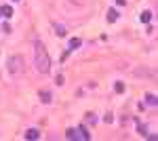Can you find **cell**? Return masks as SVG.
<instances>
[{"instance_id": "30bf717a", "label": "cell", "mask_w": 158, "mask_h": 141, "mask_svg": "<svg viewBox=\"0 0 158 141\" xmlns=\"http://www.w3.org/2000/svg\"><path fill=\"white\" fill-rule=\"evenodd\" d=\"M116 19H118V13H116V11H108V21L112 23V21H116Z\"/></svg>"}, {"instance_id": "ac0fdd59", "label": "cell", "mask_w": 158, "mask_h": 141, "mask_svg": "<svg viewBox=\"0 0 158 141\" xmlns=\"http://www.w3.org/2000/svg\"><path fill=\"white\" fill-rule=\"evenodd\" d=\"M13 2H17V0H13Z\"/></svg>"}, {"instance_id": "277c9868", "label": "cell", "mask_w": 158, "mask_h": 141, "mask_svg": "<svg viewBox=\"0 0 158 141\" xmlns=\"http://www.w3.org/2000/svg\"><path fill=\"white\" fill-rule=\"evenodd\" d=\"M25 139H40V131L38 129H28V133H25Z\"/></svg>"}, {"instance_id": "8fae6325", "label": "cell", "mask_w": 158, "mask_h": 141, "mask_svg": "<svg viewBox=\"0 0 158 141\" xmlns=\"http://www.w3.org/2000/svg\"><path fill=\"white\" fill-rule=\"evenodd\" d=\"M137 129H139V135H141V137H148V129H146L141 122H137Z\"/></svg>"}, {"instance_id": "8992f818", "label": "cell", "mask_w": 158, "mask_h": 141, "mask_svg": "<svg viewBox=\"0 0 158 141\" xmlns=\"http://www.w3.org/2000/svg\"><path fill=\"white\" fill-rule=\"evenodd\" d=\"M80 44H82V40H80V38H72V40H70V47H68V51H76Z\"/></svg>"}, {"instance_id": "5bb4252c", "label": "cell", "mask_w": 158, "mask_h": 141, "mask_svg": "<svg viewBox=\"0 0 158 141\" xmlns=\"http://www.w3.org/2000/svg\"><path fill=\"white\" fill-rule=\"evenodd\" d=\"M114 91H116V93H124V84H122V82H116V84H114Z\"/></svg>"}, {"instance_id": "4fadbf2b", "label": "cell", "mask_w": 158, "mask_h": 141, "mask_svg": "<svg viewBox=\"0 0 158 141\" xmlns=\"http://www.w3.org/2000/svg\"><path fill=\"white\" fill-rule=\"evenodd\" d=\"M86 122L89 124H97V116L95 114H86Z\"/></svg>"}, {"instance_id": "6da1fadb", "label": "cell", "mask_w": 158, "mask_h": 141, "mask_svg": "<svg viewBox=\"0 0 158 141\" xmlns=\"http://www.w3.org/2000/svg\"><path fill=\"white\" fill-rule=\"evenodd\" d=\"M34 65H36L38 74H49L51 72V57H49L46 48L40 40H34Z\"/></svg>"}, {"instance_id": "d6986e66", "label": "cell", "mask_w": 158, "mask_h": 141, "mask_svg": "<svg viewBox=\"0 0 158 141\" xmlns=\"http://www.w3.org/2000/svg\"><path fill=\"white\" fill-rule=\"evenodd\" d=\"M0 17H2V13H0Z\"/></svg>"}, {"instance_id": "ba28073f", "label": "cell", "mask_w": 158, "mask_h": 141, "mask_svg": "<svg viewBox=\"0 0 158 141\" xmlns=\"http://www.w3.org/2000/svg\"><path fill=\"white\" fill-rule=\"evenodd\" d=\"M146 103H148V105H156L158 97H156V95H146Z\"/></svg>"}, {"instance_id": "2e32d148", "label": "cell", "mask_w": 158, "mask_h": 141, "mask_svg": "<svg viewBox=\"0 0 158 141\" xmlns=\"http://www.w3.org/2000/svg\"><path fill=\"white\" fill-rule=\"evenodd\" d=\"M103 120H106V122H114V116H112V114H108V116H106Z\"/></svg>"}, {"instance_id": "5b68a950", "label": "cell", "mask_w": 158, "mask_h": 141, "mask_svg": "<svg viewBox=\"0 0 158 141\" xmlns=\"http://www.w3.org/2000/svg\"><path fill=\"white\" fill-rule=\"evenodd\" d=\"M0 13H2V17H6V19H11V17H13V8H11V6H6V4H4V6H0Z\"/></svg>"}, {"instance_id": "52a82bcc", "label": "cell", "mask_w": 158, "mask_h": 141, "mask_svg": "<svg viewBox=\"0 0 158 141\" xmlns=\"http://www.w3.org/2000/svg\"><path fill=\"white\" fill-rule=\"evenodd\" d=\"M139 19H141L143 23H150V19H152V13H150V11H143V13L139 15Z\"/></svg>"}, {"instance_id": "e0dca14e", "label": "cell", "mask_w": 158, "mask_h": 141, "mask_svg": "<svg viewBox=\"0 0 158 141\" xmlns=\"http://www.w3.org/2000/svg\"><path fill=\"white\" fill-rule=\"evenodd\" d=\"M116 2H118L120 6H122V4H126V0H116Z\"/></svg>"}, {"instance_id": "7a4b0ae2", "label": "cell", "mask_w": 158, "mask_h": 141, "mask_svg": "<svg viewBox=\"0 0 158 141\" xmlns=\"http://www.w3.org/2000/svg\"><path fill=\"white\" fill-rule=\"evenodd\" d=\"M66 137L72 141H91V133L86 131V126L84 124H80L78 129H68V133H66Z\"/></svg>"}, {"instance_id": "9c48e42d", "label": "cell", "mask_w": 158, "mask_h": 141, "mask_svg": "<svg viewBox=\"0 0 158 141\" xmlns=\"http://www.w3.org/2000/svg\"><path fill=\"white\" fill-rule=\"evenodd\" d=\"M40 99H42L44 103H51V93H49V91H40Z\"/></svg>"}, {"instance_id": "7c38bea8", "label": "cell", "mask_w": 158, "mask_h": 141, "mask_svg": "<svg viewBox=\"0 0 158 141\" xmlns=\"http://www.w3.org/2000/svg\"><path fill=\"white\" fill-rule=\"evenodd\" d=\"M55 30H57V32H55L57 36H66V28H63V25H57V23H55Z\"/></svg>"}, {"instance_id": "9a60e30c", "label": "cell", "mask_w": 158, "mask_h": 141, "mask_svg": "<svg viewBox=\"0 0 158 141\" xmlns=\"http://www.w3.org/2000/svg\"><path fill=\"white\" fill-rule=\"evenodd\" d=\"M55 82H57V84H59V87H61V84H63V76H61V74H59V76H57V80H55Z\"/></svg>"}, {"instance_id": "3957f363", "label": "cell", "mask_w": 158, "mask_h": 141, "mask_svg": "<svg viewBox=\"0 0 158 141\" xmlns=\"http://www.w3.org/2000/svg\"><path fill=\"white\" fill-rule=\"evenodd\" d=\"M25 61H23V57L21 55H15V57H11L8 59V72H11V76H17V74H21L23 72V65Z\"/></svg>"}]
</instances>
